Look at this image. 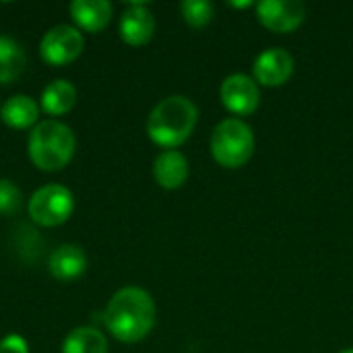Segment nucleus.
I'll return each instance as SVG.
<instances>
[{"instance_id": "1", "label": "nucleus", "mask_w": 353, "mask_h": 353, "mask_svg": "<svg viewBox=\"0 0 353 353\" xmlns=\"http://www.w3.org/2000/svg\"><path fill=\"white\" fill-rule=\"evenodd\" d=\"M155 302L143 288H122L118 290L103 312L105 329L112 337L122 343L143 341L155 327Z\"/></svg>"}, {"instance_id": "2", "label": "nucleus", "mask_w": 353, "mask_h": 353, "mask_svg": "<svg viewBox=\"0 0 353 353\" xmlns=\"http://www.w3.org/2000/svg\"><path fill=\"white\" fill-rule=\"evenodd\" d=\"M196 120L199 110L192 99L184 95H170L151 110L147 120V134L155 145L170 151L180 147L192 134Z\"/></svg>"}, {"instance_id": "3", "label": "nucleus", "mask_w": 353, "mask_h": 353, "mask_svg": "<svg viewBox=\"0 0 353 353\" xmlns=\"http://www.w3.org/2000/svg\"><path fill=\"white\" fill-rule=\"evenodd\" d=\"M77 137L70 126L58 120H43L33 126L27 141L31 163L41 172H60L74 157Z\"/></svg>"}, {"instance_id": "4", "label": "nucleus", "mask_w": 353, "mask_h": 353, "mask_svg": "<svg viewBox=\"0 0 353 353\" xmlns=\"http://www.w3.org/2000/svg\"><path fill=\"white\" fill-rule=\"evenodd\" d=\"M254 153V132L240 118L221 120L211 132V155L213 159L228 168L236 170L248 163Z\"/></svg>"}, {"instance_id": "5", "label": "nucleus", "mask_w": 353, "mask_h": 353, "mask_svg": "<svg viewBox=\"0 0 353 353\" xmlns=\"http://www.w3.org/2000/svg\"><path fill=\"white\" fill-rule=\"evenodd\" d=\"M29 217L41 228H58L66 223L74 211V196L62 184H46L29 199Z\"/></svg>"}, {"instance_id": "6", "label": "nucleus", "mask_w": 353, "mask_h": 353, "mask_svg": "<svg viewBox=\"0 0 353 353\" xmlns=\"http://www.w3.org/2000/svg\"><path fill=\"white\" fill-rule=\"evenodd\" d=\"M85 48V37L74 25H56L48 29L39 41V56L50 66L72 64Z\"/></svg>"}, {"instance_id": "7", "label": "nucleus", "mask_w": 353, "mask_h": 353, "mask_svg": "<svg viewBox=\"0 0 353 353\" xmlns=\"http://www.w3.org/2000/svg\"><path fill=\"white\" fill-rule=\"evenodd\" d=\"M219 97L228 112L236 116H248L259 108V101H261L259 83L252 77L242 74V72L230 74L221 83Z\"/></svg>"}, {"instance_id": "8", "label": "nucleus", "mask_w": 353, "mask_h": 353, "mask_svg": "<svg viewBox=\"0 0 353 353\" xmlns=\"http://www.w3.org/2000/svg\"><path fill=\"white\" fill-rule=\"evenodd\" d=\"M256 14L267 29L290 33L304 23L306 6L300 0H263L256 4Z\"/></svg>"}, {"instance_id": "9", "label": "nucleus", "mask_w": 353, "mask_h": 353, "mask_svg": "<svg viewBox=\"0 0 353 353\" xmlns=\"http://www.w3.org/2000/svg\"><path fill=\"white\" fill-rule=\"evenodd\" d=\"M252 70L256 83L265 87H281L294 74V56L283 48H269L256 56Z\"/></svg>"}, {"instance_id": "10", "label": "nucleus", "mask_w": 353, "mask_h": 353, "mask_svg": "<svg viewBox=\"0 0 353 353\" xmlns=\"http://www.w3.org/2000/svg\"><path fill=\"white\" fill-rule=\"evenodd\" d=\"M118 31L124 43L132 48H141L149 43L155 33V17L147 8V4H141V2L128 4L120 17Z\"/></svg>"}, {"instance_id": "11", "label": "nucleus", "mask_w": 353, "mask_h": 353, "mask_svg": "<svg viewBox=\"0 0 353 353\" xmlns=\"http://www.w3.org/2000/svg\"><path fill=\"white\" fill-rule=\"evenodd\" d=\"M70 17L79 31L99 33L110 25L114 6L108 0H74L70 2Z\"/></svg>"}, {"instance_id": "12", "label": "nucleus", "mask_w": 353, "mask_h": 353, "mask_svg": "<svg viewBox=\"0 0 353 353\" xmlns=\"http://www.w3.org/2000/svg\"><path fill=\"white\" fill-rule=\"evenodd\" d=\"M48 269L54 279L70 283L79 279L87 271V254L81 246L77 244H64L58 246L48 261Z\"/></svg>"}, {"instance_id": "13", "label": "nucleus", "mask_w": 353, "mask_h": 353, "mask_svg": "<svg viewBox=\"0 0 353 353\" xmlns=\"http://www.w3.org/2000/svg\"><path fill=\"white\" fill-rule=\"evenodd\" d=\"M153 178L165 190L180 188L188 178V161H186V157L176 149L159 153L157 159L153 161Z\"/></svg>"}, {"instance_id": "14", "label": "nucleus", "mask_w": 353, "mask_h": 353, "mask_svg": "<svg viewBox=\"0 0 353 353\" xmlns=\"http://www.w3.org/2000/svg\"><path fill=\"white\" fill-rule=\"evenodd\" d=\"M39 103L29 95H12L0 105V118L8 128L27 130L37 124L39 120Z\"/></svg>"}, {"instance_id": "15", "label": "nucleus", "mask_w": 353, "mask_h": 353, "mask_svg": "<svg viewBox=\"0 0 353 353\" xmlns=\"http://www.w3.org/2000/svg\"><path fill=\"white\" fill-rule=\"evenodd\" d=\"M77 103V87L66 79L52 81L39 97V108L48 116H64L68 114Z\"/></svg>"}, {"instance_id": "16", "label": "nucleus", "mask_w": 353, "mask_h": 353, "mask_svg": "<svg viewBox=\"0 0 353 353\" xmlns=\"http://www.w3.org/2000/svg\"><path fill=\"white\" fill-rule=\"evenodd\" d=\"M27 66V54L19 41L0 35V85L14 83Z\"/></svg>"}, {"instance_id": "17", "label": "nucleus", "mask_w": 353, "mask_h": 353, "mask_svg": "<svg viewBox=\"0 0 353 353\" xmlns=\"http://www.w3.org/2000/svg\"><path fill=\"white\" fill-rule=\"evenodd\" d=\"M62 353H108V339L95 327H77L64 337Z\"/></svg>"}, {"instance_id": "18", "label": "nucleus", "mask_w": 353, "mask_h": 353, "mask_svg": "<svg viewBox=\"0 0 353 353\" xmlns=\"http://www.w3.org/2000/svg\"><path fill=\"white\" fill-rule=\"evenodd\" d=\"M182 19L192 27H205L213 21L215 8L209 0H184L180 4Z\"/></svg>"}, {"instance_id": "19", "label": "nucleus", "mask_w": 353, "mask_h": 353, "mask_svg": "<svg viewBox=\"0 0 353 353\" xmlns=\"http://www.w3.org/2000/svg\"><path fill=\"white\" fill-rule=\"evenodd\" d=\"M23 207V192L21 188L8 180V178H0V215L8 217L19 213Z\"/></svg>"}, {"instance_id": "20", "label": "nucleus", "mask_w": 353, "mask_h": 353, "mask_svg": "<svg viewBox=\"0 0 353 353\" xmlns=\"http://www.w3.org/2000/svg\"><path fill=\"white\" fill-rule=\"evenodd\" d=\"M0 353H29V345H27L25 337L10 333L0 341Z\"/></svg>"}, {"instance_id": "21", "label": "nucleus", "mask_w": 353, "mask_h": 353, "mask_svg": "<svg viewBox=\"0 0 353 353\" xmlns=\"http://www.w3.org/2000/svg\"><path fill=\"white\" fill-rule=\"evenodd\" d=\"M232 6H236V8H246V6H252V2H232Z\"/></svg>"}, {"instance_id": "22", "label": "nucleus", "mask_w": 353, "mask_h": 353, "mask_svg": "<svg viewBox=\"0 0 353 353\" xmlns=\"http://www.w3.org/2000/svg\"><path fill=\"white\" fill-rule=\"evenodd\" d=\"M341 353H353V347H350V350H343Z\"/></svg>"}]
</instances>
